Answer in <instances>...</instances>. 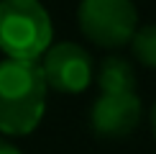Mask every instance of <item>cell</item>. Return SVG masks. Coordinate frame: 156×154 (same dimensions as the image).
Returning <instances> with one entry per match:
<instances>
[{"label":"cell","instance_id":"cell-1","mask_svg":"<svg viewBox=\"0 0 156 154\" xmlns=\"http://www.w3.org/2000/svg\"><path fill=\"white\" fill-rule=\"evenodd\" d=\"M46 82L38 62H0V134L28 136L46 111Z\"/></svg>","mask_w":156,"mask_h":154},{"label":"cell","instance_id":"cell-2","mask_svg":"<svg viewBox=\"0 0 156 154\" xmlns=\"http://www.w3.org/2000/svg\"><path fill=\"white\" fill-rule=\"evenodd\" d=\"M51 38L54 26L41 0H0V51L5 59L38 62Z\"/></svg>","mask_w":156,"mask_h":154},{"label":"cell","instance_id":"cell-3","mask_svg":"<svg viewBox=\"0 0 156 154\" xmlns=\"http://www.w3.org/2000/svg\"><path fill=\"white\" fill-rule=\"evenodd\" d=\"M77 23L87 41L102 49H118L131 41L138 28L133 0H80Z\"/></svg>","mask_w":156,"mask_h":154},{"label":"cell","instance_id":"cell-4","mask_svg":"<svg viewBox=\"0 0 156 154\" xmlns=\"http://www.w3.org/2000/svg\"><path fill=\"white\" fill-rule=\"evenodd\" d=\"M41 75L46 90L62 95H80L95 80V64L90 51L74 41H59L41 54Z\"/></svg>","mask_w":156,"mask_h":154},{"label":"cell","instance_id":"cell-5","mask_svg":"<svg viewBox=\"0 0 156 154\" xmlns=\"http://www.w3.org/2000/svg\"><path fill=\"white\" fill-rule=\"evenodd\" d=\"M144 105L136 93H102L90 108V128L102 139H126L138 128Z\"/></svg>","mask_w":156,"mask_h":154},{"label":"cell","instance_id":"cell-6","mask_svg":"<svg viewBox=\"0 0 156 154\" xmlns=\"http://www.w3.org/2000/svg\"><path fill=\"white\" fill-rule=\"evenodd\" d=\"M97 85L102 93L120 95V93H133L136 90V72L133 64L118 54H110L100 62L97 69Z\"/></svg>","mask_w":156,"mask_h":154},{"label":"cell","instance_id":"cell-7","mask_svg":"<svg viewBox=\"0 0 156 154\" xmlns=\"http://www.w3.org/2000/svg\"><path fill=\"white\" fill-rule=\"evenodd\" d=\"M128 44H131V54L136 57V62L148 69H156V23L138 26Z\"/></svg>","mask_w":156,"mask_h":154},{"label":"cell","instance_id":"cell-8","mask_svg":"<svg viewBox=\"0 0 156 154\" xmlns=\"http://www.w3.org/2000/svg\"><path fill=\"white\" fill-rule=\"evenodd\" d=\"M0 154H21V149H18L16 144H10V141L0 139Z\"/></svg>","mask_w":156,"mask_h":154},{"label":"cell","instance_id":"cell-9","mask_svg":"<svg viewBox=\"0 0 156 154\" xmlns=\"http://www.w3.org/2000/svg\"><path fill=\"white\" fill-rule=\"evenodd\" d=\"M148 123H151V134H154V139H156V103L151 105V111H148Z\"/></svg>","mask_w":156,"mask_h":154}]
</instances>
